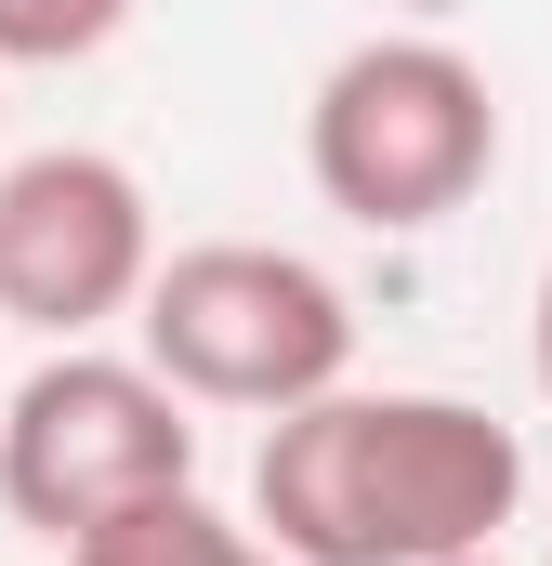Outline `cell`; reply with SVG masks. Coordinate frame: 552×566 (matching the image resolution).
<instances>
[{
	"label": "cell",
	"instance_id": "5",
	"mask_svg": "<svg viewBox=\"0 0 552 566\" xmlns=\"http://www.w3.org/2000/svg\"><path fill=\"white\" fill-rule=\"evenodd\" d=\"M158 277V211L145 171L106 145H26L0 171V316L40 343H93L106 316H132Z\"/></svg>",
	"mask_w": 552,
	"mask_h": 566
},
{
	"label": "cell",
	"instance_id": "8",
	"mask_svg": "<svg viewBox=\"0 0 552 566\" xmlns=\"http://www.w3.org/2000/svg\"><path fill=\"white\" fill-rule=\"evenodd\" d=\"M527 356H540V396H552V264H540V303H527Z\"/></svg>",
	"mask_w": 552,
	"mask_h": 566
},
{
	"label": "cell",
	"instance_id": "3",
	"mask_svg": "<svg viewBox=\"0 0 552 566\" xmlns=\"http://www.w3.org/2000/svg\"><path fill=\"white\" fill-rule=\"evenodd\" d=\"M145 369L184 396V409H302L355 369V303L329 264L276 251V238H198V251H158V277L132 303Z\"/></svg>",
	"mask_w": 552,
	"mask_h": 566
},
{
	"label": "cell",
	"instance_id": "6",
	"mask_svg": "<svg viewBox=\"0 0 552 566\" xmlns=\"http://www.w3.org/2000/svg\"><path fill=\"white\" fill-rule=\"evenodd\" d=\"M237 554H251V527L211 514L198 488H145V501L93 514V527L66 541V566H237Z\"/></svg>",
	"mask_w": 552,
	"mask_h": 566
},
{
	"label": "cell",
	"instance_id": "10",
	"mask_svg": "<svg viewBox=\"0 0 552 566\" xmlns=\"http://www.w3.org/2000/svg\"><path fill=\"white\" fill-rule=\"evenodd\" d=\"M447 566H513V554H447Z\"/></svg>",
	"mask_w": 552,
	"mask_h": 566
},
{
	"label": "cell",
	"instance_id": "7",
	"mask_svg": "<svg viewBox=\"0 0 552 566\" xmlns=\"http://www.w3.org/2000/svg\"><path fill=\"white\" fill-rule=\"evenodd\" d=\"M132 27V0H0V66H79Z\"/></svg>",
	"mask_w": 552,
	"mask_h": 566
},
{
	"label": "cell",
	"instance_id": "4",
	"mask_svg": "<svg viewBox=\"0 0 552 566\" xmlns=\"http://www.w3.org/2000/svg\"><path fill=\"white\" fill-rule=\"evenodd\" d=\"M145 488H198V409L106 343H53L26 382H0V501L53 554Z\"/></svg>",
	"mask_w": 552,
	"mask_h": 566
},
{
	"label": "cell",
	"instance_id": "2",
	"mask_svg": "<svg viewBox=\"0 0 552 566\" xmlns=\"http://www.w3.org/2000/svg\"><path fill=\"white\" fill-rule=\"evenodd\" d=\"M302 171L342 224L369 238H421L447 211L487 198L500 171V93L460 40H355L316 106H302Z\"/></svg>",
	"mask_w": 552,
	"mask_h": 566
},
{
	"label": "cell",
	"instance_id": "9",
	"mask_svg": "<svg viewBox=\"0 0 552 566\" xmlns=\"http://www.w3.org/2000/svg\"><path fill=\"white\" fill-rule=\"evenodd\" d=\"M237 566H289V554H264V541H251V554H237Z\"/></svg>",
	"mask_w": 552,
	"mask_h": 566
},
{
	"label": "cell",
	"instance_id": "11",
	"mask_svg": "<svg viewBox=\"0 0 552 566\" xmlns=\"http://www.w3.org/2000/svg\"><path fill=\"white\" fill-rule=\"evenodd\" d=\"M540 566H552V554H540Z\"/></svg>",
	"mask_w": 552,
	"mask_h": 566
},
{
	"label": "cell",
	"instance_id": "1",
	"mask_svg": "<svg viewBox=\"0 0 552 566\" xmlns=\"http://www.w3.org/2000/svg\"><path fill=\"white\" fill-rule=\"evenodd\" d=\"M527 501V448L474 396H302L264 422L251 461V541L289 566H447L500 554Z\"/></svg>",
	"mask_w": 552,
	"mask_h": 566
}]
</instances>
